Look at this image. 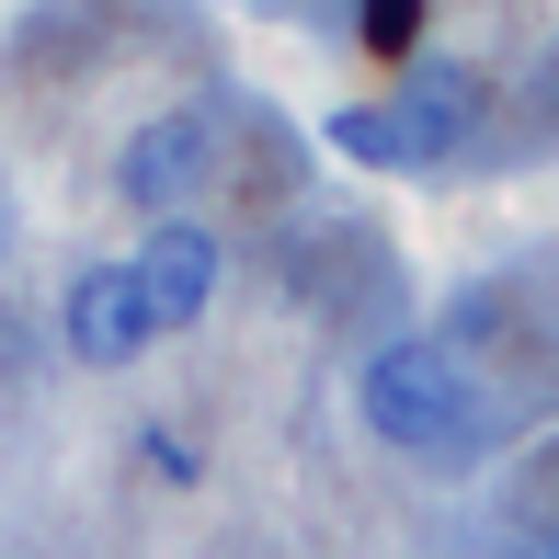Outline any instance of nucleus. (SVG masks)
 Instances as JSON below:
<instances>
[{
    "instance_id": "423d86ee",
    "label": "nucleus",
    "mask_w": 559,
    "mask_h": 559,
    "mask_svg": "<svg viewBox=\"0 0 559 559\" xmlns=\"http://www.w3.org/2000/svg\"><path fill=\"white\" fill-rule=\"evenodd\" d=\"M320 138H332L354 171H423V160H435V148H423V126L400 115V92H389V104H343V115H320Z\"/></svg>"
},
{
    "instance_id": "39448f33",
    "label": "nucleus",
    "mask_w": 559,
    "mask_h": 559,
    "mask_svg": "<svg viewBox=\"0 0 559 559\" xmlns=\"http://www.w3.org/2000/svg\"><path fill=\"white\" fill-rule=\"evenodd\" d=\"M400 115L423 126V148L435 160H456L468 148V126H479V81L456 58H400Z\"/></svg>"
},
{
    "instance_id": "0eeeda50",
    "label": "nucleus",
    "mask_w": 559,
    "mask_h": 559,
    "mask_svg": "<svg viewBox=\"0 0 559 559\" xmlns=\"http://www.w3.org/2000/svg\"><path fill=\"white\" fill-rule=\"evenodd\" d=\"M412 35H423V0H366V46L377 58H412Z\"/></svg>"
},
{
    "instance_id": "1a4fd4ad",
    "label": "nucleus",
    "mask_w": 559,
    "mask_h": 559,
    "mask_svg": "<svg viewBox=\"0 0 559 559\" xmlns=\"http://www.w3.org/2000/svg\"><path fill=\"white\" fill-rule=\"evenodd\" d=\"M0 251H12V194H0Z\"/></svg>"
},
{
    "instance_id": "f03ea898",
    "label": "nucleus",
    "mask_w": 559,
    "mask_h": 559,
    "mask_svg": "<svg viewBox=\"0 0 559 559\" xmlns=\"http://www.w3.org/2000/svg\"><path fill=\"white\" fill-rule=\"evenodd\" d=\"M126 274H138V297H148V320H160V332H194V320L217 309V228L160 217L138 251H126Z\"/></svg>"
},
{
    "instance_id": "f257e3e1",
    "label": "nucleus",
    "mask_w": 559,
    "mask_h": 559,
    "mask_svg": "<svg viewBox=\"0 0 559 559\" xmlns=\"http://www.w3.org/2000/svg\"><path fill=\"white\" fill-rule=\"evenodd\" d=\"M354 412H366V435H377V445L435 456V468H456V456H468V435H479L456 354H445V343H412V332L366 354V377H354Z\"/></svg>"
},
{
    "instance_id": "7ed1b4c3",
    "label": "nucleus",
    "mask_w": 559,
    "mask_h": 559,
    "mask_svg": "<svg viewBox=\"0 0 559 559\" xmlns=\"http://www.w3.org/2000/svg\"><path fill=\"white\" fill-rule=\"evenodd\" d=\"M58 332H69L81 366H138V354L160 343V320H148V297H138V274H126V263H92V274H69Z\"/></svg>"
},
{
    "instance_id": "6e6552de",
    "label": "nucleus",
    "mask_w": 559,
    "mask_h": 559,
    "mask_svg": "<svg viewBox=\"0 0 559 559\" xmlns=\"http://www.w3.org/2000/svg\"><path fill=\"white\" fill-rule=\"evenodd\" d=\"M514 559H559V525H525V537H514Z\"/></svg>"
},
{
    "instance_id": "20e7f679",
    "label": "nucleus",
    "mask_w": 559,
    "mask_h": 559,
    "mask_svg": "<svg viewBox=\"0 0 559 559\" xmlns=\"http://www.w3.org/2000/svg\"><path fill=\"white\" fill-rule=\"evenodd\" d=\"M217 171V126L206 115H148L138 138H126V160H115V183H126V206H148V217H183V194Z\"/></svg>"
}]
</instances>
